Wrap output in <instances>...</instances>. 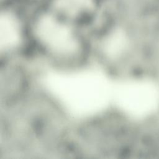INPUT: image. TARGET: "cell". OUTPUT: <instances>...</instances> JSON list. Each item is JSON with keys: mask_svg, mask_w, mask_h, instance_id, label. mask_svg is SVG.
I'll list each match as a JSON object with an SVG mask.
<instances>
[{"mask_svg": "<svg viewBox=\"0 0 159 159\" xmlns=\"http://www.w3.org/2000/svg\"><path fill=\"white\" fill-rule=\"evenodd\" d=\"M20 39L17 22L9 15L5 14L0 19V47L1 49H10L16 46Z\"/></svg>", "mask_w": 159, "mask_h": 159, "instance_id": "3957f363", "label": "cell"}, {"mask_svg": "<svg viewBox=\"0 0 159 159\" xmlns=\"http://www.w3.org/2000/svg\"><path fill=\"white\" fill-rule=\"evenodd\" d=\"M123 40V37L119 33L116 32L110 36L105 46L107 53L112 57L117 56L122 48Z\"/></svg>", "mask_w": 159, "mask_h": 159, "instance_id": "277c9868", "label": "cell"}, {"mask_svg": "<svg viewBox=\"0 0 159 159\" xmlns=\"http://www.w3.org/2000/svg\"><path fill=\"white\" fill-rule=\"evenodd\" d=\"M37 33L41 41L54 52L69 55L78 48V42L71 32L65 25L50 17L39 22Z\"/></svg>", "mask_w": 159, "mask_h": 159, "instance_id": "7a4b0ae2", "label": "cell"}, {"mask_svg": "<svg viewBox=\"0 0 159 159\" xmlns=\"http://www.w3.org/2000/svg\"><path fill=\"white\" fill-rule=\"evenodd\" d=\"M45 81L50 93L75 116L96 114L112 100L114 84L99 70L50 73Z\"/></svg>", "mask_w": 159, "mask_h": 159, "instance_id": "6da1fadb", "label": "cell"}]
</instances>
